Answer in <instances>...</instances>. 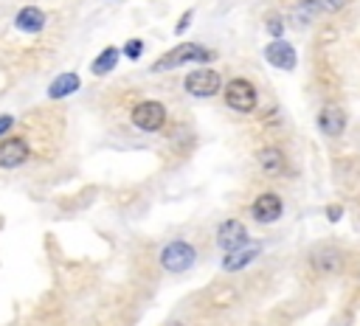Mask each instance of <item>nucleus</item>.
Returning a JSON list of instances; mask_svg holds the SVG:
<instances>
[{"label": "nucleus", "mask_w": 360, "mask_h": 326, "mask_svg": "<svg viewBox=\"0 0 360 326\" xmlns=\"http://www.w3.org/2000/svg\"><path fill=\"white\" fill-rule=\"evenodd\" d=\"M217 59V51L200 45V42H180L174 48H169L166 53H160L155 62H152V73H163V70H174L180 65H188V62H214Z\"/></svg>", "instance_id": "1"}, {"label": "nucleus", "mask_w": 360, "mask_h": 326, "mask_svg": "<svg viewBox=\"0 0 360 326\" xmlns=\"http://www.w3.org/2000/svg\"><path fill=\"white\" fill-rule=\"evenodd\" d=\"M225 104L233 110V112H239V115H250L253 110H256V104H259V90H256V84L250 82V79H245V76H236V79H231L228 84H225Z\"/></svg>", "instance_id": "2"}, {"label": "nucleus", "mask_w": 360, "mask_h": 326, "mask_svg": "<svg viewBox=\"0 0 360 326\" xmlns=\"http://www.w3.org/2000/svg\"><path fill=\"white\" fill-rule=\"evenodd\" d=\"M194 261H197V250L186 239H172L169 244L160 247V267L166 273H186L191 270Z\"/></svg>", "instance_id": "3"}, {"label": "nucleus", "mask_w": 360, "mask_h": 326, "mask_svg": "<svg viewBox=\"0 0 360 326\" xmlns=\"http://www.w3.org/2000/svg\"><path fill=\"white\" fill-rule=\"evenodd\" d=\"M166 107L160 104V101H155V98H143V101H138L132 110H129V121L141 129V132H158V129H163L166 126Z\"/></svg>", "instance_id": "4"}, {"label": "nucleus", "mask_w": 360, "mask_h": 326, "mask_svg": "<svg viewBox=\"0 0 360 326\" xmlns=\"http://www.w3.org/2000/svg\"><path fill=\"white\" fill-rule=\"evenodd\" d=\"M183 87H186V93H188L191 98H211V96L219 93L222 79H219V73H217L214 67H197V70L186 73Z\"/></svg>", "instance_id": "5"}, {"label": "nucleus", "mask_w": 360, "mask_h": 326, "mask_svg": "<svg viewBox=\"0 0 360 326\" xmlns=\"http://www.w3.org/2000/svg\"><path fill=\"white\" fill-rule=\"evenodd\" d=\"M31 157V143L28 138L22 135H6L0 138V169L11 171V169H20L25 166Z\"/></svg>", "instance_id": "6"}, {"label": "nucleus", "mask_w": 360, "mask_h": 326, "mask_svg": "<svg viewBox=\"0 0 360 326\" xmlns=\"http://www.w3.org/2000/svg\"><path fill=\"white\" fill-rule=\"evenodd\" d=\"M284 214V200L276 194V191H262L253 202H250V216L259 222V225H273L278 222Z\"/></svg>", "instance_id": "7"}, {"label": "nucleus", "mask_w": 360, "mask_h": 326, "mask_svg": "<svg viewBox=\"0 0 360 326\" xmlns=\"http://www.w3.org/2000/svg\"><path fill=\"white\" fill-rule=\"evenodd\" d=\"M315 124H318V129H321L326 138H340V135L346 132L349 118H346V112H343L338 104H323V107L318 110Z\"/></svg>", "instance_id": "8"}, {"label": "nucleus", "mask_w": 360, "mask_h": 326, "mask_svg": "<svg viewBox=\"0 0 360 326\" xmlns=\"http://www.w3.org/2000/svg\"><path fill=\"white\" fill-rule=\"evenodd\" d=\"M245 242H248V228H245L242 219H225V222L217 225V244H219V250L231 253V250L242 247Z\"/></svg>", "instance_id": "9"}, {"label": "nucleus", "mask_w": 360, "mask_h": 326, "mask_svg": "<svg viewBox=\"0 0 360 326\" xmlns=\"http://www.w3.org/2000/svg\"><path fill=\"white\" fill-rule=\"evenodd\" d=\"M264 59H267V65H273L278 70H295V65H298L295 48L284 39H270L264 48Z\"/></svg>", "instance_id": "10"}, {"label": "nucleus", "mask_w": 360, "mask_h": 326, "mask_svg": "<svg viewBox=\"0 0 360 326\" xmlns=\"http://www.w3.org/2000/svg\"><path fill=\"white\" fill-rule=\"evenodd\" d=\"M256 163H259V169H262L267 177H281V174H287V155H284V149L276 146V143L262 146V149L256 152Z\"/></svg>", "instance_id": "11"}, {"label": "nucleus", "mask_w": 360, "mask_h": 326, "mask_svg": "<svg viewBox=\"0 0 360 326\" xmlns=\"http://www.w3.org/2000/svg\"><path fill=\"white\" fill-rule=\"evenodd\" d=\"M259 253H262V244H256V242H245L242 247H236V250H231V253L222 256V270H225V273L245 270Z\"/></svg>", "instance_id": "12"}, {"label": "nucleus", "mask_w": 360, "mask_h": 326, "mask_svg": "<svg viewBox=\"0 0 360 326\" xmlns=\"http://www.w3.org/2000/svg\"><path fill=\"white\" fill-rule=\"evenodd\" d=\"M14 28L22 34H39L45 28V11L39 6H22L14 17Z\"/></svg>", "instance_id": "13"}, {"label": "nucleus", "mask_w": 360, "mask_h": 326, "mask_svg": "<svg viewBox=\"0 0 360 326\" xmlns=\"http://www.w3.org/2000/svg\"><path fill=\"white\" fill-rule=\"evenodd\" d=\"M79 87H82V79H79V73H73V70L56 73V79L48 84V98H51V101H62V98L73 96Z\"/></svg>", "instance_id": "14"}, {"label": "nucleus", "mask_w": 360, "mask_h": 326, "mask_svg": "<svg viewBox=\"0 0 360 326\" xmlns=\"http://www.w3.org/2000/svg\"><path fill=\"white\" fill-rule=\"evenodd\" d=\"M312 270H315L318 275H338V273L343 270V256H340V250L323 247V250L312 253Z\"/></svg>", "instance_id": "15"}, {"label": "nucleus", "mask_w": 360, "mask_h": 326, "mask_svg": "<svg viewBox=\"0 0 360 326\" xmlns=\"http://www.w3.org/2000/svg\"><path fill=\"white\" fill-rule=\"evenodd\" d=\"M118 59H121V48L107 45V48H101V51H98V56L90 62V73H93V76H107V73H112V70H115Z\"/></svg>", "instance_id": "16"}, {"label": "nucleus", "mask_w": 360, "mask_h": 326, "mask_svg": "<svg viewBox=\"0 0 360 326\" xmlns=\"http://www.w3.org/2000/svg\"><path fill=\"white\" fill-rule=\"evenodd\" d=\"M264 31H267L273 39H281V37H284L287 25H284V20H281V14H278V11H270V14L264 17Z\"/></svg>", "instance_id": "17"}, {"label": "nucleus", "mask_w": 360, "mask_h": 326, "mask_svg": "<svg viewBox=\"0 0 360 326\" xmlns=\"http://www.w3.org/2000/svg\"><path fill=\"white\" fill-rule=\"evenodd\" d=\"M121 53L127 56V59H141V53H143V39H138V37H132V39H127L124 42V48H121Z\"/></svg>", "instance_id": "18"}, {"label": "nucleus", "mask_w": 360, "mask_h": 326, "mask_svg": "<svg viewBox=\"0 0 360 326\" xmlns=\"http://www.w3.org/2000/svg\"><path fill=\"white\" fill-rule=\"evenodd\" d=\"M315 6H318V14L321 11L323 14H338V11H343L349 6V0H315Z\"/></svg>", "instance_id": "19"}, {"label": "nucleus", "mask_w": 360, "mask_h": 326, "mask_svg": "<svg viewBox=\"0 0 360 326\" xmlns=\"http://www.w3.org/2000/svg\"><path fill=\"white\" fill-rule=\"evenodd\" d=\"M191 20H194V8H188V11H183V17L174 22V34H183V31H188V25H191Z\"/></svg>", "instance_id": "20"}, {"label": "nucleus", "mask_w": 360, "mask_h": 326, "mask_svg": "<svg viewBox=\"0 0 360 326\" xmlns=\"http://www.w3.org/2000/svg\"><path fill=\"white\" fill-rule=\"evenodd\" d=\"M17 124V118L11 115V112H3L0 115V138H6V135H11V126Z\"/></svg>", "instance_id": "21"}, {"label": "nucleus", "mask_w": 360, "mask_h": 326, "mask_svg": "<svg viewBox=\"0 0 360 326\" xmlns=\"http://www.w3.org/2000/svg\"><path fill=\"white\" fill-rule=\"evenodd\" d=\"M326 219L335 225V222H340L343 219V205H338V202H332V205H326Z\"/></svg>", "instance_id": "22"}, {"label": "nucleus", "mask_w": 360, "mask_h": 326, "mask_svg": "<svg viewBox=\"0 0 360 326\" xmlns=\"http://www.w3.org/2000/svg\"><path fill=\"white\" fill-rule=\"evenodd\" d=\"M172 326H180V323H172Z\"/></svg>", "instance_id": "23"}]
</instances>
